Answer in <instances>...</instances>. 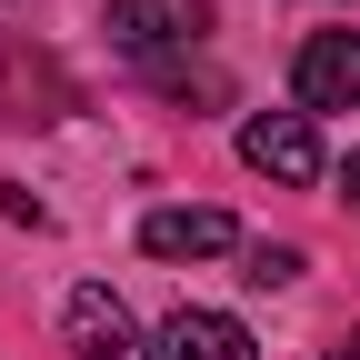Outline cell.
I'll list each match as a JSON object with an SVG mask.
<instances>
[{"label": "cell", "mask_w": 360, "mask_h": 360, "mask_svg": "<svg viewBox=\"0 0 360 360\" xmlns=\"http://www.w3.org/2000/svg\"><path fill=\"white\" fill-rule=\"evenodd\" d=\"M70 350H80V360H150V350H141V321H130L101 281L70 290Z\"/></svg>", "instance_id": "277c9868"}, {"label": "cell", "mask_w": 360, "mask_h": 360, "mask_svg": "<svg viewBox=\"0 0 360 360\" xmlns=\"http://www.w3.org/2000/svg\"><path fill=\"white\" fill-rule=\"evenodd\" d=\"M160 360H260V340L231 321V310H170Z\"/></svg>", "instance_id": "8992f818"}, {"label": "cell", "mask_w": 360, "mask_h": 360, "mask_svg": "<svg viewBox=\"0 0 360 360\" xmlns=\"http://www.w3.org/2000/svg\"><path fill=\"white\" fill-rule=\"evenodd\" d=\"M200 20H210V0H110V40L120 51H170V40H200Z\"/></svg>", "instance_id": "5b68a950"}, {"label": "cell", "mask_w": 360, "mask_h": 360, "mask_svg": "<svg viewBox=\"0 0 360 360\" xmlns=\"http://www.w3.org/2000/svg\"><path fill=\"white\" fill-rule=\"evenodd\" d=\"M240 160L260 170V180H321V130H310V110H260L250 130H240Z\"/></svg>", "instance_id": "7a4b0ae2"}, {"label": "cell", "mask_w": 360, "mask_h": 360, "mask_svg": "<svg viewBox=\"0 0 360 360\" xmlns=\"http://www.w3.org/2000/svg\"><path fill=\"white\" fill-rule=\"evenodd\" d=\"M240 281H250V290H281V281H300V250H281V240L240 250Z\"/></svg>", "instance_id": "52a82bcc"}, {"label": "cell", "mask_w": 360, "mask_h": 360, "mask_svg": "<svg viewBox=\"0 0 360 360\" xmlns=\"http://www.w3.org/2000/svg\"><path fill=\"white\" fill-rule=\"evenodd\" d=\"M340 191H350V210H360V150H350V160H340Z\"/></svg>", "instance_id": "ba28073f"}, {"label": "cell", "mask_w": 360, "mask_h": 360, "mask_svg": "<svg viewBox=\"0 0 360 360\" xmlns=\"http://www.w3.org/2000/svg\"><path fill=\"white\" fill-rule=\"evenodd\" d=\"M141 250H150V260H210V250H240V220L210 210V200H191V210H150V220H141Z\"/></svg>", "instance_id": "3957f363"}, {"label": "cell", "mask_w": 360, "mask_h": 360, "mask_svg": "<svg viewBox=\"0 0 360 360\" xmlns=\"http://www.w3.org/2000/svg\"><path fill=\"white\" fill-rule=\"evenodd\" d=\"M330 360H360V330H340V350H330Z\"/></svg>", "instance_id": "9c48e42d"}, {"label": "cell", "mask_w": 360, "mask_h": 360, "mask_svg": "<svg viewBox=\"0 0 360 360\" xmlns=\"http://www.w3.org/2000/svg\"><path fill=\"white\" fill-rule=\"evenodd\" d=\"M290 90H300L310 120H321V110H350L360 101V30H310L300 60H290Z\"/></svg>", "instance_id": "6da1fadb"}]
</instances>
